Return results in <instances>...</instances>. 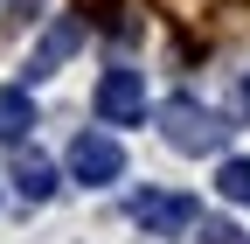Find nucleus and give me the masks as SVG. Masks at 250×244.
I'll list each match as a JSON object with an SVG mask.
<instances>
[{
	"label": "nucleus",
	"mask_w": 250,
	"mask_h": 244,
	"mask_svg": "<svg viewBox=\"0 0 250 244\" xmlns=\"http://www.w3.org/2000/svg\"><path fill=\"white\" fill-rule=\"evenodd\" d=\"M215 189H223V202L250 209V161H223V174H215Z\"/></svg>",
	"instance_id": "obj_8"
},
{
	"label": "nucleus",
	"mask_w": 250,
	"mask_h": 244,
	"mask_svg": "<svg viewBox=\"0 0 250 244\" xmlns=\"http://www.w3.org/2000/svg\"><path fill=\"white\" fill-rule=\"evenodd\" d=\"M202 244H250L236 223H223V217H202Z\"/></svg>",
	"instance_id": "obj_9"
},
{
	"label": "nucleus",
	"mask_w": 250,
	"mask_h": 244,
	"mask_svg": "<svg viewBox=\"0 0 250 244\" xmlns=\"http://www.w3.org/2000/svg\"><path fill=\"white\" fill-rule=\"evenodd\" d=\"M28 126H35V98H28V91H0V140H21Z\"/></svg>",
	"instance_id": "obj_7"
},
{
	"label": "nucleus",
	"mask_w": 250,
	"mask_h": 244,
	"mask_svg": "<svg viewBox=\"0 0 250 244\" xmlns=\"http://www.w3.org/2000/svg\"><path fill=\"white\" fill-rule=\"evenodd\" d=\"M42 7H49V0H7V21H14V28H28Z\"/></svg>",
	"instance_id": "obj_10"
},
{
	"label": "nucleus",
	"mask_w": 250,
	"mask_h": 244,
	"mask_svg": "<svg viewBox=\"0 0 250 244\" xmlns=\"http://www.w3.org/2000/svg\"><path fill=\"white\" fill-rule=\"evenodd\" d=\"M83 49V21H70V14H56L49 21V35L35 42V56H28V84H42V77H56L70 56Z\"/></svg>",
	"instance_id": "obj_5"
},
{
	"label": "nucleus",
	"mask_w": 250,
	"mask_h": 244,
	"mask_svg": "<svg viewBox=\"0 0 250 244\" xmlns=\"http://www.w3.org/2000/svg\"><path fill=\"white\" fill-rule=\"evenodd\" d=\"M243 112H250V77H243Z\"/></svg>",
	"instance_id": "obj_11"
},
{
	"label": "nucleus",
	"mask_w": 250,
	"mask_h": 244,
	"mask_svg": "<svg viewBox=\"0 0 250 244\" xmlns=\"http://www.w3.org/2000/svg\"><path fill=\"white\" fill-rule=\"evenodd\" d=\"M14 189H21L28 202H49V195L62 189V181H56V161H49V154H28V146H21V154H14Z\"/></svg>",
	"instance_id": "obj_6"
},
{
	"label": "nucleus",
	"mask_w": 250,
	"mask_h": 244,
	"mask_svg": "<svg viewBox=\"0 0 250 244\" xmlns=\"http://www.w3.org/2000/svg\"><path fill=\"white\" fill-rule=\"evenodd\" d=\"M70 174L83 181V189H111V181L125 174V146L111 133H77L70 140Z\"/></svg>",
	"instance_id": "obj_3"
},
{
	"label": "nucleus",
	"mask_w": 250,
	"mask_h": 244,
	"mask_svg": "<svg viewBox=\"0 0 250 244\" xmlns=\"http://www.w3.org/2000/svg\"><path fill=\"white\" fill-rule=\"evenodd\" d=\"M125 209H132V223H139L146 237H188V230L202 223V202L181 195V189H139Z\"/></svg>",
	"instance_id": "obj_2"
},
{
	"label": "nucleus",
	"mask_w": 250,
	"mask_h": 244,
	"mask_svg": "<svg viewBox=\"0 0 250 244\" xmlns=\"http://www.w3.org/2000/svg\"><path fill=\"white\" fill-rule=\"evenodd\" d=\"M160 133H167L174 154H223L236 126H229L223 112H208L202 98H188V91H181V98H167V105H160Z\"/></svg>",
	"instance_id": "obj_1"
},
{
	"label": "nucleus",
	"mask_w": 250,
	"mask_h": 244,
	"mask_svg": "<svg viewBox=\"0 0 250 244\" xmlns=\"http://www.w3.org/2000/svg\"><path fill=\"white\" fill-rule=\"evenodd\" d=\"M98 119H104V126H139V119H146L139 70H104L98 77Z\"/></svg>",
	"instance_id": "obj_4"
}]
</instances>
